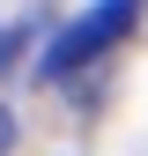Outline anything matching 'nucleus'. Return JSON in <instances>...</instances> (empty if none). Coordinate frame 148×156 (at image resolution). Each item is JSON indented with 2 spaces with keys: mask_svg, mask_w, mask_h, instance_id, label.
<instances>
[{
  "mask_svg": "<svg viewBox=\"0 0 148 156\" xmlns=\"http://www.w3.org/2000/svg\"><path fill=\"white\" fill-rule=\"evenodd\" d=\"M133 30V0H104L96 15H74V23L52 37L45 45V60H37V74H45V82H67L74 67H89V60H104L111 45H119V37Z\"/></svg>",
  "mask_w": 148,
  "mask_h": 156,
  "instance_id": "1",
  "label": "nucleus"
},
{
  "mask_svg": "<svg viewBox=\"0 0 148 156\" xmlns=\"http://www.w3.org/2000/svg\"><path fill=\"white\" fill-rule=\"evenodd\" d=\"M22 37H30V23H8V30H0V74L15 67V45H22Z\"/></svg>",
  "mask_w": 148,
  "mask_h": 156,
  "instance_id": "2",
  "label": "nucleus"
},
{
  "mask_svg": "<svg viewBox=\"0 0 148 156\" xmlns=\"http://www.w3.org/2000/svg\"><path fill=\"white\" fill-rule=\"evenodd\" d=\"M8 149H15V112L0 104V156H8Z\"/></svg>",
  "mask_w": 148,
  "mask_h": 156,
  "instance_id": "3",
  "label": "nucleus"
}]
</instances>
